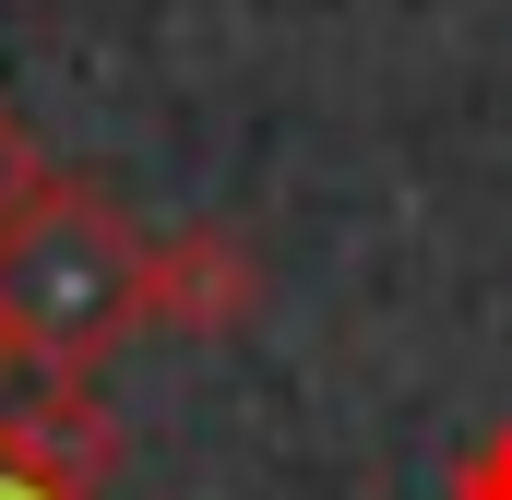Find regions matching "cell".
<instances>
[{
	"label": "cell",
	"instance_id": "6da1fadb",
	"mask_svg": "<svg viewBox=\"0 0 512 500\" xmlns=\"http://www.w3.org/2000/svg\"><path fill=\"white\" fill-rule=\"evenodd\" d=\"M0 322L48 381H96V358L143 322V227L96 179H36L0 227Z\"/></svg>",
	"mask_w": 512,
	"mask_h": 500
},
{
	"label": "cell",
	"instance_id": "8992f818",
	"mask_svg": "<svg viewBox=\"0 0 512 500\" xmlns=\"http://www.w3.org/2000/svg\"><path fill=\"white\" fill-rule=\"evenodd\" d=\"M12 370H24V346H12V322H0V381H12Z\"/></svg>",
	"mask_w": 512,
	"mask_h": 500
},
{
	"label": "cell",
	"instance_id": "277c9868",
	"mask_svg": "<svg viewBox=\"0 0 512 500\" xmlns=\"http://www.w3.org/2000/svg\"><path fill=\"white\" fill-rule=\"evenodd\" d=\"M36 179H48V155H36V120L0 96V227L24 215V191H36Z\"/></svg>",
	"mask_w": 512,
	"mask_h": 500
},
{
	"label": "cell",
	"instance_id": "3957f363",
	"mask_svg": "<svg viewBox=\"0 0 512 500\" xmlns=\"http://www.w3.org/2000/svg\"><path fill=\"white\" fill-rule=\"evenodd\" d=\"M0 465L36 477V489H60V500H96L108 465H120V429H108L96 381H48L36 405H0Z\"/></svg>",
	"mask_w": 512,
	"mask_h": 500
},
{
	"label": "cell",
	"instance_id": "5b68a950",
	"mask_svg": "<svg viewBox=\"0 0 512 500\" xmlns=\"http://www.w3.org/2000/svg\"><path fill=\"white\" fill-rule=\"evenodd\" d=\"M0 500H60V489H36V477H12V465H0Z\"/></svg>",
	"mask_w": 512,
	"mask_h": 500
},
{
	"label": "cell",
	"instance_id": "7a4b0ae2",
	"mask_svg": "<svg viewBox=\"0 0 512 500\" xmlns=\"http://www.w3.org/2000/svg\"><path fill=\"white\" fill-rule=\"evenodd\" d=\"M262 310V262L239 227H155L143 239V322L155 334H239Z\"/></svg>",
	"mask_w": 512,
	"mask_h": 500
}]
</instances>
